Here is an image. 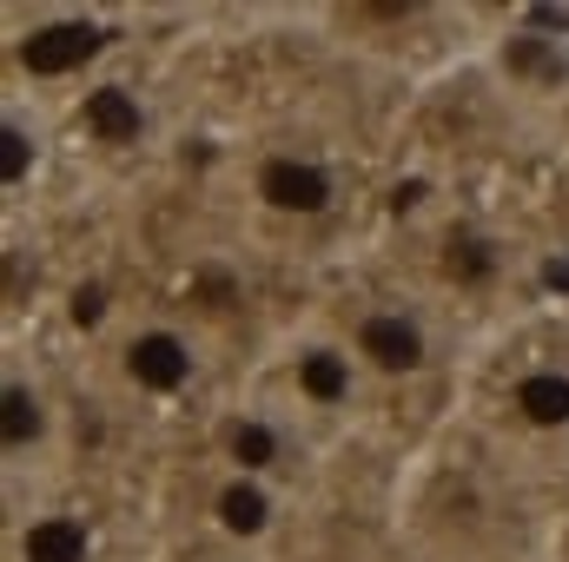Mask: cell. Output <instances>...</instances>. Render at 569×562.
I'll return each mask as SVG.
<instances>
[{"instance_id":"3","label":"cell","mask_w":569,"mask_h":562,"mask_svg":"<svg viewBox=\"0 0 569 562\" xmlns=\"http://www.w3.org/2000/svg\"><path fill=\"white\" fill-rule=\"evenodd\" d=\"M120 371L152 391V398H172V391H186L192 378H199V358H192V344L179 338V331H166V324H146L127 338V351H120Z\"/></svg>"},{"instance_id":"8","label":"cell","mask_w":569,"mask_h":562,"mask_svg":"<svg viewBox=\"0 0 569 562\" xmlns=\"http://www.w3.org/2000/svg\"><path fill=\"white\" fill-rule=\"evenodd\" d=\"M93 47H100V27H87V20H60V27H40V33H27L20 60H27L33 73H73V67H80Z\"/></svg>"},{"instance_id":"10","label":"cell","mask_w":569,"mask_h":562,"mask_svg":"<svg viewBox=\"0 0 569 562\" xmlns=\"http://www.w3.org/2000/svg\"><path fill=\"white\" fill-rule=\"evenodd\" d=\"M510 404H517V418L537 423V430H569V378L563 371H523L510 384Z\"/></svg>"},{"instance_id":"7","label":"cell","mask_w":569,"mask_h":562,"mask_svg":"<svg viewBox=\"0 0 569 562\" xmlns=\"http://www.w3.org/2000/svg\"><path fill=\"white\" fill-rule=\"evenodd\" d=\"M87 556H93V536L67 510H47L20 530V562H87Z\"/></svg>"},{"instance_id":"11","label":"cell","mask_w":569,"mask_h":562,"mask_svg":"<svg viewBox=\"0 0 569 562\" xmlns=\"http://www.w3.org/2000/svg\"><path fill=\"white\" fill-rule=\"evenodd\" d=\"M80 120H87V133H93V140H107V145L140 140V127H146L133 87H93V93H87V107H80Z\"/></svg>"},{"instance_id":"13","label":"cell","mask_w":569,"mask_h":562,"mask_svg":"<svg viewBox=\"0 0 569 562\" xmlns=\"http://www.w3.org/2000/svg\"><path fill=\"white\" fill-rule=\"evenodd\" d=\"M443 265H450L457 279H483V272L497 265V245H490V239H477V232H457V239H450V252H443Z\"/></svg>"},{"instance_id":"2","label":"cell","mask_w":569,"mask_h":562,"mask_svg":"<svg viewBox=\"0 0 569 562\" xmlns=\"http://www.w3.org/2000/svg\"><path fill=\"white\" fill-rule=\"evenodd\" d=\"M259 199L284 212V219H318V212H331V199H338V179L318 165V159H305V152H272L266 165H259Z\"/></svg>"},{"instance_id":"12","label":"cell","mask_w":569,"mask_h":562,"mask_svg":"<svg viewBox=\"0 0 569 562\" xmlns=\"http://www.w3.org/2000/svg\"><path fill=\"white\" fill-rule=\"evenodd\" d=\"M33 159H40L33 127H20V113H7V127H0V179H7V185H20V179L33 172Z\"/></svg>"},{"instance_id":"4","label":"cell","mask_w":569,"mask_h":562,"mask_svg":"<svg viewBox=\"0 0 569 562\" xmlns=\"http://www.w3.org/2000/svg\"><path fill=\"white\" fill-rule=\"evenodd\" d=\"M291 391L311 411H345L358 398V351L351 344H298L291 358Z\"/></svg>"},{"instance_id":"1","label":"cell","mask_w":569,"mask_h":562,"mask_svg":"<svg viewBox=\"0 0 569 562\" xmlns=\"http://www.w3.org/2000/svg\"><path fill=\"white\" fill-rule=\"evenodd\" d=\"M351 351H358V364L378 371V378H418V371L430 364L425 324H418L411 311H398V304L365 311V318L351 324Z\"/></svg>"},{"instance_id":"6","label":"cell","mask_w":569,"mask_h":562,"mask_svg":"<svg viewBox=\"0 0 569 562\" xmlns=\"http://www.w3.org/2000/svg\"><path fill=\"white\" fill-rule=\"evenodd\" d=\"M0 443H7V456H33L47 443V398L20 371H7V384H0Z\"/></svg>"},{"instance_id":"5","label":"cell","mask_w":569,"mask_h":562,"mask_svg":"<svg viewBox=\"0 0 569 562\" xmlns=\"http://www.w3.org/2000/svg\"><path fill=\"white\" fill-rule=\"evenodd\" d=\"M219 450L232 456L239 476H266V470L284 463V430L272 418H259V411H239V418L219 423Z\"/></svg>"},{"instance_id":"9","label":"cell","mask_w":569,"mask_h":562,"mask_svg":"<svg viewBox=\"0 0 569 562\" xmlns=\"http://www.w3.org/2000/svg\"><path fill=\"white\" fill-rule=\"evenodd\" d=\"M212 510H219V530L239 536V543H252V536L272 530V496H266L259 476H232V483L212 496Z\"/></svg>"}]
</instances>
